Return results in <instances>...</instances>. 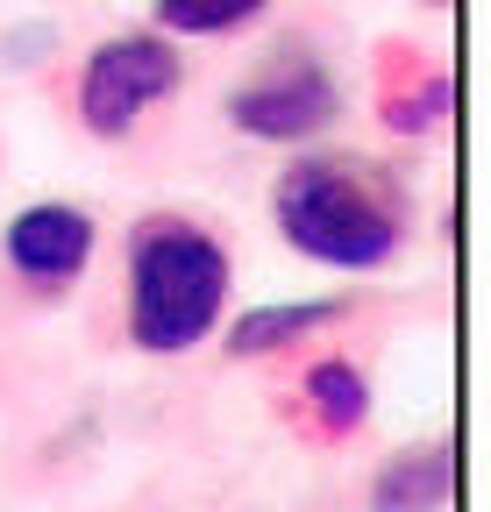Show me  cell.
I'll list each match as a JSON object with an SVG mask.
<instances>
[{
  "label": "cell",
  "instance_id": "cell-1",
  "mask_svg": "<svg viewBox=\"0 0 491 512\" xmlns=\"http://www.w3.org/2000/svg\"><path fill=\"white\" fill-rule=\"evenodd\" d=\"M271 228L306 264L371 278V271L399 264V249L413 242V192L378 157L299 150L271 178Z\"/></svg>",
  "mask_w": 491,
  "mask_h": 512
},
{
  "label": "cell",
  "instance_id": "cell-11",
  "mask_svg": "<svg viewBox=\"0 0 491 512\" xmlns=\"http://www.w3.org/2000/svg\"><path fill=\"white\" fill-rule=\"evenodd\" d=\"M413 8H427V15H442V8H456V0H413Z\"/></svg>",
  "mask_w": 491,
  "mask_h": 512
},
{
  "label": "cell",
  "instance_id": "cell-5",
  "mask_svg": "<svg viewBox=\"0 0 491 512\" xmlns=\"http://www.w3.org/2000/svg\"><path fill=\"white\" fill-rule=\"evenodd\" d=\"M93 249H100V221L72 200H36L22 207L8 228H0V264L29 299H65L86 271H93Z\"/></svg>",
  "mask_w": 491,
  "mask_h": 512
},
{
  "label": "cell",
  "instance_id": "cell-3",
  "mask_svg": "<svg viewBox=\"0 0 491 512\" xmlns=\"http://www.w3.org/2000/svg\"><path fill=\"white\" fill-rule=\"evenodd\" d=\"M178 93H186V43H171L157 29H114L72 64L65 107L93 143H129Z\"/></svg>",
  "mask_w": 491,
  "mask_h": 512
},
{
  "label": "cell",
  "instance_id": "cell-10",
  "mask_svg": "<svg viewBox=\"0 0 491 512\" xmlns=\"http://www.w3.org/2000/svg\"><path fill=\"white\" fill-rule=\"evenodd\" d=\"M271 15V0H150V29L171 43H207V36H242Z\"/></svg>",
  "mask_w": 491,
  "mask_h": 512
},
{
  "label": "cell",
  "instance_id": "cell-9",
  "mask_svg": "<svg viewBox=\"0 0 491 512\" xmlns=\"http://www.w3.org/2000/svg\"><path fill=\"white\" fill-rule=\"evenodd\" d=\"M456 491V456L449 441H420L371 477V512H442Z\"/></svg>",
  "mask_w": 491,
  "mask_h": 512
},
{
  "label": "cell",
  "instance_id": "cell-2",
  "mask_svg": "<svg viewBox=\"0 0 491 512\" xmlns=\"http://www.w3.org/2000/svg\"><path fill=\"white\" fill-rule=\"evenodd\" d=\"M235 292L228 235L207 214L150 207L121 235V342L136 356H193Z\"/></svg>",
  "mask_w": 491,
  "mask_h": 512
},
{
  "label": "cell",
  "instance_id": "cell-6",
  "mask_svg": "<svg viewBox=\"0 0 491 512\" xmlns=\"http://www.w3.org/2000/svg\"><path fill=\"white\" fill-rule=\"evenodd\" d=\"M449 107H456V86L442 72V57L420 50V43L385 36L378 57H371V114H378L385 136H406V143L435 136V128L449 121Z\"/></svg>",
  "mask_w": 491,
  "mask_h": 512
},
{
  "label": "cell",
  "instance_id": "cell-7",
  "mask_svg": "<svg viewBox=\"0 0 491 512\" xmlns=\"http://www.w3.org/2000/svg\"><path fill=\"white\" fill-rule=\"evenodd\" d=\"M292 434L314 448H349L363 427H371V370H363L349 349H321L299 363L292 384Z\"/></svg>",
  "mask_w": 491,
  "mask_h": 512
},
{
  "label": "cell",
  "instance_id": "cell-4",
  "mask_svg": "<svg viewBox=\"0 0 491 512\" xmlns=\"http://www.w3.org/2000/svg\"><path fill=\"white\" fill-rule=\"evenodd\" d=\"M221 114H228L235 136H250V143H314L342 121V79L306 36H278L250 72L228 86Z\"/></svg>",
  "mask_w": 491,
  "mask_h": 512
},
{
  "label": "cell",
  "instance_id": "cell-8",
  "mask_svg": "<svg viewBox=\"0 0 491 512\" xmlns=\"http://www.w3.org/2000/svg\"><path fill=\"white\" fill-rule=\"evenodd\" d=\"M342 320H356V292L335 299H278V306H250L242 320H228V356L235 363H264V356H299L306 342H328Z\"/></svg>",
  "mask_w": 491,
  "mask_h": 512
}]
</instances>
